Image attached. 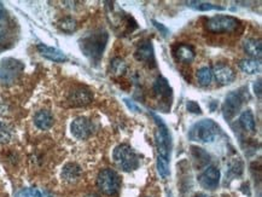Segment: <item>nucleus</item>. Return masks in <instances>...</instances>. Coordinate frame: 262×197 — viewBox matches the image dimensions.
Returning a JSON list of instances; mask_svg holds the SVG:
<instances>
[{
  "label": "nucleus",
  "instance_id": "obj_1",
  "mask_svg": "<svg viewBox=\"0 0 262 197\" xmlns=\"http://www.w3.org/2000/svg\"><path fill=\"white\" fill-rule=\"evenodd\" d=\"M109 35L105 31H97L87 34L80 39V49L86 57L93 62H98L102 58Z\"/></svg>",
  "mask_w": 262,
  "mask_h": 197
},
{
  "label": "nucleus",
  "instance_id": "obj_2",
  "mask_svg": "<svg viewBox=\"0 0 262 197\" xmlns=\"http://www.w3.org/2000/svg\"><path fill=\"white\" fill-rule=\"evenodd\" d=\"M153 117L157 125V130L155 132L156 145H157V159L170 161V148H172L170 130L161 117H158L156 114H153Z\"/></svg>",
  "mask_w": 262,
  "mask_h": 197
},
{
  "label": "nucleus",
  "instance_id": "obj_3",
  "mask_svg": "<svg viewBox=\"0 0 262 197\" xmlns=\"http://www.w3.org/2000/svg\"><path fill=\"white\" fill-rule=\"evenodd\" d=\"M219 126L213 120L205 119L198 121L191 127L188 138L200 143H212L219 134Z\"/></svg>",
  "mask_w": 262,
  "mask_h": 197
},
{
  "label": "nucleus",
  "instance_id": "obj_4",
  "mask_svg": "<svg viewBox=\"0 0 262 197\" xmlns=\"http://www.w3.org/2000/svg\"><path fill=\"white\" fill-rule=\"evenodd\" d=\"M114 161L124 172H132L138 168L139 157L133 149L127 144L117 145L114 150Z\"/></svg>",
  "mask_w": 262,
  "mask_h": 197
},
{
  "label": "nucleus",
  "instance_id": "obj_5",
  "mask_svg": "<svg viewBox=\"0 0 262 197\" xmlns=\"http://www.w3.org/2000/svg\"><path fill=\"white\" fill-rule=\"evenodd\" d=\"M24 66L15 58H4L0 61V82L2 85H12L23 73Z\"/></svg>",
  "mask_w": 262,
  "mask_h": 197
},
{
  "label": "nucleus",
  "instance_id": "obj_6",
  "mask_svg": "<svg viewBox=\"0 0 262 197\" xmlns=\"http://www.w3.org/2000/svg\"><path fill=\"white\" fill-rule=\"evenodd\" d=\"M97 186L104 195L112 196L119 193L121 186V179L114 169H103L97 178Z\"/></svg>",
  "mask_w": 262,
  "mask_h": 197
},
{
  "label": "nucleus",
  "instance_id": "obj_7",
  "mask_svg": "<svg viewBox=\"0 0 262 197\" xmlns=\"http://www.w3.org/2000/svg\"><path fill=\"white\" fill-rule=\"evenodd\" d=\"M204 26L205 29L210 33H231V32L236 31L237 27L239 26V21L236 17L217 15V16H213L209 19H207Z\"/></svg>",
  "mask_w": 262,
  "mask_h": 197
},
{
  "label": "nucleus",
  "instance_id": "obj_8",
  "mask_svg": "<svg viewBox=\"0 0 262 197\" xmlns=\"http://www.w3.org/2000/svg\"><path fill=\"white\" fill-rule=\"evenodd\" d=\"M242 105H243V96L241 92L237 91H232L231 93L226 96L225 102L222 104V115L227 121L233 119L241 110Z\"/></svg>",
  "mask_w": 262,
  "mask_h": 197
},
{
  "label": "nucleus",
  "instance_id": "obj_9",
  "mask_svg": "<svg viewBox=\"0 0 262 197\" xmlns=\"http://www.w3.org/2000/svg\"><path fill=\"white\" fill-rule=\"evenodd\" d=\"M70 131H72V134L75 138L84 140L92 135L93 131H94V126H93V122L88 117L79 116L72 122Z\"/></svg>",
  "mask_w": 262,
  "mask_h": 197
},
{
  "label": "nucleus",
  "instance_id": "obj_10",
  "mask_svg": "<svg viewBox=\"0 0 262 197\" xmlns=\"http://www.w3.org/2000/svg\"><path fill=\"white\" fill-rule=\"evenodd\" d=\"M198 181L200 185L208 190H214L219 186L220 183V171L216 167H208L205 171L202 172L200 177H198Z\"/></svg>",
  "mask_w": 262,
  "mask_h": 197
},
{
  "label": "nucleus",
  "instance_id": "obj_11",
  "mask_svg": "<svg viewBox=\"0 0 262 197\" xmlns=\"http://www.w3.org/2000/svg\"><path fill=\"white\" fill-rule=\"evenodd\" d=\"M69 104L73 107H85L93 100V96L90 90L84 87H79L73 90L68 96Z\"/></svg>",
  "mask_w": 262,
  "mask_h": 197
},
{
  "label": "nucleus",
  "instance_id": "obj_12",
  "mask_svg": "<svg viewBox=\"0 0 262 197\" xmlns=\"http://www.w3.org/2000/svg\"><path fill=\"white\" fill-rule=\"evenodd\" d=\"M213 76L215 78V80L217 81L221 85H229L232 81L234 80L236 75H234V71L232 70L231 66L222 65V63H217L214 66L212 70Z\"/></svg>",
  "mask_w": 262,
  "mask_h": 197
},
{
  "label": "nucleus",
  "instance_id": "obj_13",
  "mask_svg": "<svg viewBox=\"0 0 262 197\" xmlns=\"http://www.w3.org/2000/svg\"><path fill=\"white\" fill-rule=\"evenodd\" d=\"M134 56H136L137 60L140 61V62L148 63L149 66H155V53H154V48L151 41L146 40L144 41V43H141L140 45H139V48L137 49Z\"/></svg>",
  "mask_w": 262,
  "mask_h": 197
},
{
  "label": "nucleus",
  "instance_id": "obj_14",
  "mask_svg": "<svg viewBox=\"0 0 262 197\" xmlns=\"http://www.w3.org/2000/svg\"><path fill=\"white\" fill-rule=\"evenodd\" d=\"M38 51L44 56V57H46L47 60H50V61H53V62L62 63V62H65V61L68 60L67 56H65L64 53L62 52V51L58 50V49L51 48V46L45 45V44H39Z\"/></svg>",
  "mask_w": 262,
  "mask_h": 197
},
{
  "label": "nucleus",
  "instance_id": "obj_15",
  "mask_svg": "<svg viewBox=\"0 0 262 197\" xmlns=\"http://www.w3.org/2000/svg\"><path fill=\"white\" fill-rule=\"evenodd\" d=\"M82 169L77 164H67L62 169V179L67 183H77L81 178Z\"/></svg>",
  "mask_w": 262,
  "mask_h": 197
},
{
  "label": "nucleus",
  "instance_id": "obj_16",
  "mask_svg": "<svg viewBox=\"0 0 262 197\" xmlns=\"http://www.w3.org/2000/svg\"><path fill=\"white\" fill-rule=\"evenodd\" d=\"M34 124L38 129L46 131L53 126V116L48 110H40L34 116Z\"/></svg>",
  "mask_w": 262,
  "mask_h": 197
},
{
  "label": "nucleus",
  "instance_id": "obj_17",
  "mask_svg": "<svg viewBox=\"0 0 262 197\" xmlns=\"http://www.w3.org/2000/svg\"><path fill=\"white\" fill-rule=\"evenodd\" d=\"M154 91L162 99H168L172 96V87H170L167 79L163 78V76H158L156 79L155 83H154Z\"/></svg>",
  "mask_w": 262,
  "mask_h": 197
},
{
  "label": "nucleus",
  "instance_id": "obj_18",
  "mask_svg": "<svg viewBox=\"0 0 262 197\" xmlns=\"http://www.w3.org/2000/svg\"><path fill=\"white\" fill-rule=\"evenodd\" d=\"M175 56L178 58L179 62L181 63H191L195 60V50H193L192 46L186 45V44H181L176 48L175 50Z\"/></svg>",
  "mask_w": 262,
  "mask_h": 197
},
{
  "label": "nucleus",
  "instance_id": "obj_19",
  "mask_svg": "<svg viewBox=\"0 0 262 197\" xmlns=\"http://www.w3.org/2000/svg\"><path fill=\"white\" fill-rule=\"evenodd\" d=\"M244 50L250 56L251 58L256 60V58H261L262 53V45L260 40H256V39H247L244 41Z\"/></svg>",
  "mask_w": 262,
  "mask_h": 197
},
{
  "label": "nucleus",
  "instance_id": "obj_20",
  "mask_svg": "<svg viewBox=\"0 0 262 197\" xmlns=\"http://www.w3.org/2000/svg\"><path fill=\"white\" fill-rule=\"evenodd\" d=\"M239 68L247 74H253L259 73L261 70V63L259 60H254V58H246L239 62Z\"/></svg>",
  "mask_w": 262,
  "mask_h": 197
},
{
  "label": "nucleus",
  "instance_id": "obj_21",
  "mask_svg": "<svg viewBox=\"0 0 262 197\" xmlns=\"http://www.w3.org/2000/svg\"><path fill=\"white\" fill-rule=\"evenodd\" d=\"M239 124L243 127L246 131L248 132H255L256 124H255V117H254L251 110H246L242 113L241 117H239Z\"/></svg>",
  "mask_w": 262,
  "mask_h": 197
},
{
  "label": "nucleus",
  "instance_id": "obj_22",
  "mask_svg": "<svg viewBox=\"0 0 262 197\" xmlns=\"http://www.w3.org/2000/svg\"><path fill=\"white\" fill-rule=\"evenodd\" d=\"M190 9L196 10V11H212V10H224V7L217 6V5H213L207 1H187L186 2Z\"/></svg>",
  "mask_w": 262,
  "mask_h": 197
},
{
  "label": "nucleus",
  "instance_id": "obj_23",
  "mask_svg": "<svg viewBox=\"0 0 262 197\" xmlns=\"http://www.w3.org/2000/svg\"><path fill=\"white\" fill-rule=\"evenodd\" d=\"M58 27H60L61 31H63L64 33H73V32L77 31V23L72 17H64V18H62L58 22Z\"/></svg>",
  "mask_w": 262,
  "mask_h": 197
},
{
  "label": "nucleus",
  "instance_id": "obj_24",
  "mask_svg": "<svg viewBox=\"0 0 262 197\" xmlns=\"http://www.w3.org/2000/svg\"><path fill=\"white\" fill-rule=\"evenodd\" d=\"M197 79H198V81H200V85H203V86L210 85V82H212V80H213L212 69L208 68V66H203V68L198 69Z\"/></svg>",
  "mask_w": 262,
  "mask_h": 197
},
{
  "label": "nucleus",
  "instance_id": "obj_25",
  "mask_svg": "<svg viewBox=\"0 0 262 197\" xmlns=\"http://www.w3.org/2000/svg\"><path fill=\"white\" fill-rule=\"evenodd\" d=\"M12 127L5 122H0V144H6L12 139Z\"/></svg>",
  "mask_w": 262,
  "mask_h": 197
},
{
  "label": "nucleus",
  "instance_id": "obj_26",
  "mask_svg": "<svg viewBox=\"0 0 262 197\" xmlns=\"http://www.w3.org/2000/svg\"><path fill=\"white\" fill-rule=\"evenodd\" d=\"M111 71L114 74H117V75H121L126 71V65H124L123 61L121 58H114L111 61Z\"/></svg>",
  "mask_w": 262,
  "mask_h": 197
},
{
  "label": "nucleus",
  "instance_id": "obj_27",
  "mask_svg": "<svg viewBox=\"0 0 262 197\" xmlns=\"http://www.w3.org/2000/svg\"><path fill=\"white\" fill-rule=\"evenodd\" d=\"M9 46H10L9 38H7L6 34L2 33V32H0V51L6 50Z\"/></svg>",
  "mask_w": 262,
  "mask_h": 197
},
{
  "label": "nucleus",
  "instance_id": "obj_28",
  "mask_svg": "<svg viewBox=\"0 0 262 197\" xmlns=\"http://www.w3.org/2000/svg\"><path fill=\"white\" fill-rule=\"evenodd\" d=\"M187 110L190 113H193V114H200V113H202L200 105L196 102H193V100H190V102L187 103Z\"/></svg>",
  "mask_w": 262,
  "mask_h": 197
},
{
  "label": "nucleus",
  "instance_id": "obj_29",
  "mask_svg": "<svg viewBox=\"0 0 262 197\" xmlns=\"http://www.w3.org/2000/svg\"><path fill=\"white\" fill-rule=\"evenodd\" d=\"M24 197H43V195H41V193L38 189L31 188L24 191Z\"/></svg>",
  "mask_w": 262,
  "mask_h": 197
},
{
  "label": "nucleus",
  "instance_id": "obj_30",
  "mask_svg": "<svg viewBox=\"0 0 262 197\" xmlns=\"http://www.w3.org/2000/svg\"><path fill=\"white\" fill-rule=\"evenodd\" d=\"M254 92L255 95H258V97H261V80H258L255 83H254Z\"/></svg>",
  "mask_w": 262,
  "mask_h": 197
},
{
  "label": "nucleus",
  "instance_id": "obj_31",
  "mask_svg": "<svg viewBox=\"0 0 262 197\" xmlns=\"http://www.w3.org/2000/svg\"><path fill=\"white\" fill-rule=\"evenodd\" d=\"M154 24H155V26H156V28H157V29H160V31H162L163 32V33H167V28H166V27H163L162 26V24H161V23H158V22H156V21H154Z\"/></svg>",
  "mask_w": 262,
  "mask_h": 197
},
{
  "label": "nucleus",
  "instance_id": "obj_32",
  "mask_svg": "<svg viewBox=\"0 0 262 197\" xmlns=\"http://www.w3.org/2000/svg\"><path fill=\"white\" fill-rule=\"evenodd\" d=\"M124 102H126V104L128 105V108H129V109L134 110V112H139L138 107H137V105H134L133 103H129V100H128V99H124Z\"/></svg>",
  "mask_w": 262,
  "mask_h": 197
},
{
  "label": "nucleus",
  "instance_id": "obj_33",
  "mask_svg": "<svg viewBox=\"0 0 262 197\" xmlns=\"http://www.w3.org/2000/svg\"><path fill=\"white\" fill-rule=\"evenodd\" d=\"M5 15H6V11H5L4 6H2V4H1V2H0V19L4 18Z\"/></svg>",
  "mask_w": 262,
  "mask_h": 197
},
{
  "label": "nucleus",
  "instance_id": "obj_34",
  "mask_svg": "<svg viewBox=\"0 0 262 197\" xmlns=\"http://www.w3.org/2000/svg\"><path fill=\"white\" fill-rule=\"evenodd\" d=\"M85 197H99V196L95 195V194H88V195H86Z\"/></svg>",
  "mask_w": 262,
  "mask_h": 197
},
{
  "label": "nucleus",
  "instance_id": "obj_35",
  "mask_svg": "<svg viewBox=\"0 0 262 197\" xmlns=\"http://www.w3.org/2000/svg\"><path fill=\"white\" fill-rule=\"evenodd\" d=\"M196 197H208V196H205V195H202V194H200V195H197Z\"/></svg>",
  "mask_w": 262,
  "mask_h": 197
}]
</instances>
